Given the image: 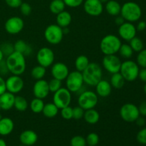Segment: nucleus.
Listing matches in <instances>:
<instances>
[{"label":"nucleus","mask_w":146,"mask_h":146,"mask_svg":"<svg viewBox=\"0 0 146 146\" xmlns=\"http://www.w3.org/2000/svg\"><path fill=\"white\" fill-rule=\"evenodd\" d=\"M5 91H7V88H6V81L0 76V95L4 94Z\"/></svg>","instance_id":"nucleus-49"},{"label":"nucleus","mask_w":146,"mask_h":146,"mask_svg":"<svg viewBox=\"0 0 146 146\" xmlns=\"http://www.w3.org/2000/svg\"><path fill=\"white\" fill-rule=\"evenodd\" d=\"M36 58L38 65L47 68L51 66L54 63L55 54L49 47H42L37 51Z\"/></svg>","instance_id":"nucleus-9"},{"label":"nucleus","mask_w":146,"mask_h":146,"mask_svg":"<svg viewBox=\"0 0 146 146\" xmlns=\"http://www.w3.org/2000/svg\"><path fill=\"white\" fill-rule=\"evenodd\" d=\"M105 9L109 15L117 17L120 15L121 10V5L115 0H109L106 3Z\"/></svg>","instance_id":"nucleus-25"},{"label":"nucleus","mask_w":146,"mask_h":146,"mask_svg":"<svg viewBox=\"0 0 146 146\" xmlns=\"http://www.w3.org/2000/svg\"><path fill=\"white\" fill-rule=\"evenodd\" d=\"M86 141L88 145L97 146L99 143V136L96 133H90L86 138Z\"/></svg>","instance_id":"nucleus-36"},{"label":"nucleus","mask_w":146,"mask_h":146,"mask_svg":"<svg viewBox=\"0 0 146 146\" xmlns=\"http://www.w3.org/2000/svg\"><path fill=\"white\" fill-rule=\"evenodd\" d=\"M87 146V145H86ZM88 146H91V145H88Z\"/></svg>","instance_id":"nucleus-60"},{"label":"nucleus","mask_w":146,"mask_h":146,"mask_svg":"<svg viewBox=\"0 0 146 146\" xmlns=\"http://www.w3.org/2000/svg\"><path fill=\"white\" fill-rule=\"evenodd\" d=\"M136 139L139 143L146 145V128H143L137 133Z\"/></svg>","instance_id":"nucleus-44"},{"label":"nucleus","mask_w":146,"mask_h":146,"mask_svg":"<svg viewBox=\"0 0 146 146\" xmlns=\"http://www.w3.org/2000/svg\"><path fill=\"white\" fill-rule=\"evenodd\" d=\"M4 54H3L2 51H1V49L0 48V62L3 61V59H4Z\"/></svg>","instance_id":"nucleus-54"},{"label":"nucleus","mask_w":146,"mask_h":146,"mask_svg":"<svg viewBox=\"0 0 146 146\" xmlns=\"http://www.w3.org/2000/svg\"><path fill=\"white\" fill-rule=\"evenodd\" d=\"M90 64L89 58L86 55H80L75 60L76 70L83 72Z\"/></svg>","instance_id":"nucleus-29"},{"label":"nucleus","mask_w":146,"mask_h":146,"mask_svg":"<svg viewBox=\"0 0 146 146\" xmlns=\"http://www.w3.org/2000/svg\"><path fill=\"white\" fill-rule=\"evenodd\" d=\"M120 15L125 21L134 23L139 21L142 16V9L138 4L134 1H127L121 6Z\"/></svg>","instance_id":"nucleus-3"},{"label":"nucleus","mask_w":146,"mask_h":146,"mask_svg":"<svg viewBox=\"0 0 146 146\" xmlns=\"http://www.w3.org/2000/svg\"><path fill=\"white\" fill-rule=\"evenodd\" d=\"M109 82L112 88H115V89H121L125 85V81L123 76L120 74V72H118L111 74Z\"/></svg>","instance_id":"nucleus-28"},{"label":"nucleus","mask_w":146,"mask_h":146,"mask_svg":"<svg viewBox=\"0 0 146 146\" xmlns=\"http://www.w3.org/2000/svg\"><path fill=\"white\" fill-rule=\"evenodd\" d=\"M14 128V123L9 117H2L0 119V135L7 136L12 133Z\"/></svg>","instance_id":"nucleus-22"},{"label":"nucleus","mask_w":146,"mask_h":146,"mask_svg":"<svg viewBox=\"0 0 146 146\" xmlns=\"http://www.w3.org/2000/svg\"><path fill=\"white\" fill-rule=\"evenodd\" d=\"M143 91H144V93L146 94V83H145V85H144L143 86Z\"/></svg>","instance_id":"nucleus-56"},{"label":"nucleus","mask_w":146,"mask_h":146,"mask_svg":"<svg viewBox=\"0 0 146 146\" xmlns=\"http://www.w3.org/2000/svg\"><path fill=\"white\" fill-rule=\"evenodd\" d=\"M61 115L64 120L69 121L73 118V108H71L70 106L64 108H61Z\"/></svg>","instance_id":"nucleus-40"},{"label":"nucleus","mask_w":146,"mask_h":146,"mask_svg":"<svg viewBox=\"0 0 146 146\" xmlns=\"http://www.w3.org/2000/svg\"><path fill=\"white\" fill-rule=\"evenodd\" d=\"M58 111H59V108L52 102L46 104L41 113L46 118H53L58 115Z\"/></svg>","instance_id":"nucleus-27"},{"label":"nucleus","mask_w":146,"mask_h":146,"mask_svg":"<svg viewBox=\"0 0 146 146\" xmlns=\"http://www.w3.org/2000/svg\"><path fill=\"white\" fill-rule=\"evenodd\" d=\"M82 73L84 84L90 86H96L97 84L102 79V68L98 64L95 62H90Z\"/></svg>","instance_id":"nucleus-2"},{"label":"nucleus","mask_w":146,"mask_h":146,"mask_svg":"<svg viewBox=\"0 0 146 146\" xmlns=\"http://www.w3.org/2000/svg\"><path fill=\"white\" fill-rule=\"evenodd\" d=\"M120 115L124 121L127 123H133L140 116L138 107L131 103L123 104L120 108Z\"/></svg>","instance_id":"nucleus-10"},{"label":"nucleus","mask_w":146,"mask_h":146,"mask_svg":"<svg viewBox=\"0 0 146 146\" xmlns=\"http://www.w3.org/2000/svg\"><path fill=\"white\" fill-rule=\"evenodd\" d=\"M19 146H27V145H23V144H21V145H19Z\"/></svg>","instance_id":"nucleus-57"},{"label":"nucleus","mask_w":146,"mask_h":146,"mask_svg":"<svg viewBox=\"0 0 146 146\" xmlns=\"http://www.w3.org/2000/svg\"><path fill=\"white\" fill-rule=\"evenodd\" d=\"M98 103V96L96 92L85 90L81 92L78 97V104L84 111L95 108Z\"/></svg>","instance_id":"nucleus-7"},{"label":"nucleus","mask_w":146,"mask_h":146,"mask_svg":"<svg viewBox=\"0 0 146 146\" xmlns=\"http://www.w3.org/2000/svg\"><path fill=\"white\" fill-rule=\"evenodd\" d=\"M69 72L70 71L69 69H68V67L64 63H54L53 65L51 66V73L53 78H56V79L60 80L61 81L66 80Z\"/></svg>","instance_id":"nucleus-18"},{"label":"nucleus","mask_w":146,"mask_h":146,"mask_svg":"<svg viewBox=\"0 0 146 146\" xmlns=\"http://www.w3.org/2000/svg\"><path fill=\"white\" fill-rule=\"evenodd\" d=\"M122 42L119 36L108 34L103 37L100 43V49L104 55H112L118 53Z\"/></svg>","instance_id":"nucleus-4"},{"label":"nucleus","mask_w":146,"mask_h":146,"mask_svg":"<svg viewBox=\"0 0 146 146\" xmlns=\"http://www.w3.org/2000/svg\"><path fill=\"white\" fill-rule=\"evenodd\" d=\"M71 92L66 88L61 87L60 89L54 93L53 103L59 109L70 106L71 102Z\"/></svg>","instance_id":"nucleus-11"},{"label":"nucleus","mask_w":146,"mask_h":146,"mask_svg":"<svg viewBox=\"0 0 146 146\" xmlns=\"http://www.w3.org/2000/svg\"><path fill=\"white\" fill-rule=\"evenodd\" d=\"M24 27V21L21 17H11L6 21L4 24V29L8 34L16 35L21 32Z\"/></svg>","instance_id":"nucleus-13"},{"label":"nucleus","mask_w":146,"mask_h":146,"mask_svg":"<svg viewBox=\"0 0 146 146\" xmlns=\"http://www.w3.org/2000/svg\"><path fill=\"white\" fill-rule=\"evenodd\" d=\"M129 45L134 52H140L144 48V43L141 38L135 36L129 41Z\"/></svg>","instance_id":"nucleus-35"},{"label":"nucleus","mask_w":146,"mask_h":146,"mask_svg":"<svg viewBox=\"0 0 146 146\" xmlns=\"http://www.w3.org/2000/svg\"><path fill=\"white\" fill-rule=\"evenodd\" d=\"M137 31H143L146 29V22L145 21H139L136 27Z\"/></svg>","instance_id":"nucleus-50"},{"label":"nucleus","mask_w":146,"mask_h":146,"mask_svg":"<svg viewBox=\"0 0 146 146\" xmlns=\"http://www.w3.org/2000/svg\"><path fill=\"white\" fill-rule=\"evenodd\" d=\"M138 107L140 115L142 116H146V101H143L141 103Z\"/></svg>","instance_id":"nucleus-47"},{"label":"nucleus","mask_w":146,"mask_h":146,"mask_svg":"<svg viewBox=\"0 0 146 146\" xmlns=\"http://www.w3.org/2000/svg\"><path fill=\"white\" fill-rule=\"evenodd\" d=\"M5 62L9 72L13 75L21 76L25 72L27 68L26 56L21 53L14 51L7 56Z\"/></svg>","instance_id":"nucleus-1"},{"label":"nucleus","mask_w":146,"mask_h":146,"mask_svg":"<svg viewBox=\"0 0 146 146\" xmlns=\"http://www.w3.org/2000/svg\"><path fill=\"white\" fill-rule=\"evenodd\" d=\"M8 7L11 8L16 9L19 8L21 4H22V0H4Z\"/></svg>","instance_id":"nucleus-46"},{"label":"nucleus","mask_w":146,"mask_h":146,"mask_svg":"<svg viewBox=\"0 0 146 146\" xmlns=\"http://www.w3.org/2000/svg\"><path fill=\"white\" fill-rule=\"evenodd\" d=\"M0 48L2 51L4 55H6L7 56H8L9 55H10L11 53L14 51V44H11V43H4Z\"/></svg>","instance_id":"nucleus-43"},{"label":"nucleus","mask_w":146,"mask_h":146,"mask_svg":"<svg viewBox=\"0 0 146 146\" xmlns=\"http://www.w3.org/2000/svg\"><path fill=\"white\" fill-rule=\"evenodd\" d=\"M108 1H109V0H100V1H101L102 4H106V3Z\"/></svg>","instance_id":"nucleus-55"},{"label":"nucleus","mask_w":146,"mask_h":146,"mask_svg":"<svg viewBox=\"0 0 146 146\" xmlns=\"http://www.w3.org/2000/svg\"><path fill=\"white\" fill-rule=\"evenodd\" d=\"M139 71L140 67L135 61L127 59L122 62L119 72L125 81L133 82L138 78Z\"/></svg>","instance_id":"nucleus-5"},{"label":"nucleus","mask_w":146,"mask_h":146,"mask_svg":"<svg viewBox=\"0 0 146 146\" xmlns=\"http://www.w3.org/2000/svg\"><path fill=\"white\" fill-rule=\"evenodd\" d=\"M136 63L139 67L146 68V48H143L138 52L136 57Z\"/></svg>","instance_id":"nucleus-37"},{"label":"nucleus","mask_w":146,"mask_h":146,"mask_svg":"<svg viewBox=\"0 0 146 146\" xmlns=\"http://www.w3.org/2000/svg\"><path fill=\"white\" fill-rule=\"evenodd\" d=\"M38 141V135L32 130H25L19 135V141L21 144L27 146H31Z\"/></svg>","instance_id":"nucleus-19"},{"label":"nucleus","mask_w":146,"mask_h":146,"mask_svg":"<svg viewBox=\"0 0 146 146\" xmlns=\"http://www.w3.org/2000/svg\"><path fill=\"white\" fill-rule=\"evenodd\" d=\"M138 78L141 81L146 83V68H141V69H140Z\"/></svg>","instance_id":"nucleus-48"},{"label":"nucleus","mask_w":146,"mask_h":146,"mask_svg":"<svg viewBox=\"0 0 146 146\" xmlns=\"http://www.w3.org/2000/svg\"><path fill=\"white\" fill-rule=\"evenodd\" d=\"M145 21L146 22V17H145Z\"/></svg>","instance_id":"nucleus-59"},{"label":"nucleus","mask_w":146,"mask_h":146,"mask_svg":"<svg viewBox=\"0 0 146 146\" xmlns=\"http://www.w3.org/2000/svg\"><path fill=\"white\" fill-rule=\"evenodd\" d=\"M7 91L13 94H17L21 92L24 87V81L20 76L11 75L5 80Z\"/></svg>","instance_id":"nucleus-14"},{"label":"nucleus","mask_w":146,"mask_h":146,"mask_svg":"<svg viewBox=\"0 0 146 146\" xmlns=\"http://www.w3.org/2000/svg\"><path fill=\"white\" fill-rule=\"evenodd\" d=\"M15 95L9 91H5L0 95V106L1 110L9 111L14 108Z\"/></svg>","instance_id":"nucleus-21"},{"label":"nucleus","mask_w":146,"mask_h":146,"mask_svg":"<svg viewBox=\"0 0 146 146\" xmlns=\"http://www.w3.org/2000/svg\"><path fill=\"white\" fill-rule=\"evenodd\" d=\"M84 84L82 73L76 70L69 72L68 76L66 78V86L71 93L80 92L83 88Z\"/></svg>","instance_id":"nucleus-8"},{"label":"nucleus","mask_w":146,"mask_h":146,"mask_svg":"<svg viewBox=\"0 0 146 146\" xmlns=\"http://www.w3.org/2000/svg\"><path fill=\"white\" fill-rule=\"evenodd\" d=\"M96 94L101 98H106L111 95L112 92V86L109 81L107 80L101 79L96 85Z\"/></svg>","instance_id":"nucleus-20"},{"label":"nucleus","mask_w":146,"mask_h":146,"mask_svg":"<svg viewBox=\"0 0 146 146\" xmlns=\"http://www.w3.org/2000/svg\"><path fill=\"white\" fill-rule=\"evenodd\" d=\"M56 24L61 28L68 27L72 21V16L68 11H63L56 15Z\"/></svg>","instance_id":"nucleus-24"},{"label":"nucleus","mask_w":146,"mask_h":146,"mask_svg":"<svg viewBox=\"0 0 146 146\" xmlns=\"http://www.w3.org/2000/svg\"><path fill=\"white\" fill-rule=\"evenodd\" d=\"M118 53L121 57L125 58V59H129L133 56L134 51H133L129 44H122L120 47Z\"/></svg>","instance_id":"nucleus-34"},{"label":"nucleus","mask_w":146,"mask_h":146,"mask_svg":"<svg viewBox=\"0 0 146 146\" xmlns=\"http://www.w3.org/2000/svg\"><path fill=\"white\" fill-rule=\"evenodd\" d=\"M1 106H0V111H1Z\"/></svg>","instance_id":"nucleus-58"},{"label":"nucleus","mask_w":146,"mask_h":146,"mask_svg":"<svg viewBox=\"0 0 146 146\" xmlns=\"http://www.w3.org/2000/svg\"><path fill=\"white\" fill-rule=\"evenodd\" d=\"M44 38L48 44L51 45H57L61 42L64 38L63 28L58 24H53L47 26L44 32Z\"/></svg>","instance_id":"nucleus-6"},{"label":"nucleus","mask_w":146,"mask_h":146,"mask_svg":"<svg viewBox=\"0 0 146 146\" xmlns=\"http://www.w3.org/2000/svg\"><path fill=\"white\" fill-rule=\"evenodd\" d=\"M135 123L137 124V125L140 127H143L145 125V119L143 118V116L142 115H140L138 118L136 119V121H135Z\"/></svg>","instance_id":"nucleus-51"},{"label":"nucleus","mask_w":146,"mask_h":146,"mask_svg":"<svg viewBox=\"0 0 146 146\" xmlns=\"http://www.w3.org/2000/svg\"><path fill=\"white\" fill-rule=\"evenodd\" d=\"M0 146H7V143L5 142V141L1 138H0Z\"/></svg>","instance_id":"nucleus-53"},{"label":"nucleus","mask_w":146,"mask_h":146,"mask_svg":"<svg viewBox=\"0 0 146 146\" xmlns=\"http://www.w3.org/2000/svg\"><path fill=\"white\" fill-rule=\"evenodd\" d=\"M84 111L79 106L73 108V118L75 120H81L84 118Z\"/></svg>","instance_id":"nucleus-41"},{"label":"nucleus","mask_w":146,"mask_h":146,"mask_svg":"<svg viewBox=\"0 0 146 146\" xmlns=\"http://www.w3.org/2000/svg\"><path fill=\"white\" fill-rule=\"evenodd\" d=\"M46 74V68L40 65L35 66L31 71V76L36 81L41 80L44 78Z\"/></svg>","instance_id":"nucleus-33"},{"label":"nucleus","mask_w":146,"mask_h":146,"mask_svg":"<svg viewBox=\"0 0 146 146\" xmlns=\"http://www.w3.org/2000/svg\"><path fill=\"white\" fill-rule=\"evenodd\" d=\"M19 9L20 12L21 13L22 15L27 17V16H29L31 14V11H32V7L29 3L22 2V4L19 7Z\"/></svg>","instance_id":"nucleus-42"},{"label":"nucleus","mask_w":146,"mask_h":146,"mask_svg":"<svg viewBox=\"0 0 146 146\" xmlns=\"http://www.w3.org/2000/svg\"><path fill=\"white\" fill-rule=\"evenodd\" d=\"M83 118L85 120L87 123L90 125H94L99 121L100 114L95 108H91V109L86 110Z\"/></svg>","instance_id":"nucleus-26"},{"label":"nucleus","mask_w":146,"mask_h":146,"mask_svg":"<svg viewBox=\"0 0 146 146\" xmlns=\"http://www.w3.org/2000/svg\"><path fill=\"white\" fill-rule=\"evenodd\" d=\"M121 58L116 56V54L112 55H105L102 60V66L106 71L111 74L118 73L121 68Z\"/></svg>","instance_id":"nucleus-12"},{"label":"nucleus","mask_w":146,"mask_h":146,"mask_svg":"<svg viewBox=\"0 0 146 146\" xmlns=\"http://www.w3.org/2000/svg\"><path fill=\"white\" fill-rule=\"evenodd\" d=\"M29 104L27 100L24 97L21 96H15V100H14V108L17 111L20 112H24L28 108Z\"/></svg>","instance_id":"nucleus-32"},{"label":"nucleus","mask_w":146,"mask_h":146,"mask_svg":"<svg viewBox=\"0 0 146 146\" xmlns=\"http://www.w3.org/2000/svg\"><path fill=\"white\" fill-rule=\"evenodd\" d=\"M32 91L35 98H41L43 100L47 98L50 94L48 81L44 80V78L41 80H37L33 86Z\"/></svg>","instance_id":"nucleus-17"},{"label":"nucleus","mask_w":146,"mask_h":146,"mask_svg":"<svg viewBox=\"0 0 146 146\" xmlns=\"http://www.w3.org/2000/svg\"><path fill=\"white\" fill-rule=\"evenodd\" d=\"M48 88H49L50 92L55 93L56 91H58V89L62 87V84H61V81L56 79V78H53L52 79L48 81Z\"/></svg>","instance_id":"nucleus-38"},{"label":"nucleus","mask_w":146,"mask_h":146,"mask_svg":"<svg viewBox=\"0 0 146 146\" xmlns=\"http://www.w3.org/2000/svg\"><path fill=\"white\" fill-rule=\"evenodd\" d=\"M137 29L133 23L125 21L118 27V35L120 38L126 41H130L133 38L136 36Z\"/></svg>","instance_id":"nucleus-15"},{"label":"nucleus","mask_w":146,"mask_h":146,"mask_svg":"<svg viewBox=\"0 0 146 146\" xmlns=\"http://www.w3.org/2000/svg\"><path fill=\"white\" fill-rule=\"evenodd\" d=\"M125 21V19H124L123 18L121 15H118V16H117V17H115V23L117 26H118V27H119V26H121V24H123Z\"/></svg>","instance_id":"nucleus-52"},{"label":"nucleus","mask_w":146,"mask_h":146,"mask_svg":"<svg viewBox=\"0 0 146 146\" xmlns=\"http://www.w3.org/2000/svg\"><path fill=\"white\" fill-rule=\"evenodd\" d=\"M66 4L63 0H52L49 4V9L52 14L57 15L65 10Z\"/></svg>","instance_id":"nucleus-30"},{"label":"nucleus","mask_w":146,"mask_h":146,"mask_svg":"<svg viewBox=\"0 0 146 146\" xmlns=\"http://www.w3.org/2000/svg\"><path fill=\"white\" fill-rule=\"evenodd\" d=\"M66 6L70 8H76L84 3V0H63Z\"/></svg>","instance_id":"nucleus-45"},{"label":"nucleus","mask_w":146,"mask_h":146,"mask_svg":"<svg viewBox=\"0 0 146 146\" xmlns=\"http://www.w3.org/2000/svg\"><path fill=\"white\" fill-rule=\"evenodd\" d=\"M104 4L100 0H85L84 1V9L91 17H98L104 11Z\"/></svg>","instance_id":"nucleus-16"},{"label":"nucleus","mask_w":146,"mask_h":146,"mask_svg":"<svg viewBox=\"0 0 146 146\" xmlns=\"http://www.w3.org/2000/svg\"><path fill=\"white\" fill-rule=\"evenodd\" d=\"M14 51L21 53L25 56H28L31 54L33 51V48L31 46L27 44L24 40H17L14 44Z\"/></svg>","instance_id":"nucleus-23"},{"label":"nucleus","mask_w":146,"mask_h":146,"mask_svg":"<svg viewBox=\"0 0 146 146\" xmlns=\"http://www.w3.org/2000/svg\"><path fill=\"white\" fill-rule=\"evenodd\" d=\"M44 105H45V104H44L43 99L38 98H34L30 102L29 108L34 113L38 114L41 113L42 112Z\"/></svg>","instance_id":"nucleus-31"},{"label":"nucleus","mask_w":146,"mask_h":146,"mask_svg":"<svg viewBox=\"0 0 146 146\" xmlns=\"http://www.w3.org/2000/svg\"><path fill=\"white\" fill-rule=\"evenodd\" d=\"M71 146H86V138L82 135H75L70 141Z\"/></svg>","instance_id":"nucleus-39"}]
</instances>
